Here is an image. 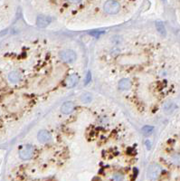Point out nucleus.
Returning <instances> with one entry per match:
<instances>
[{"label": "nucleus", "instance_id": "1", "mask_svg": "<svg viewBox=\"0 0 180 181\" xmlns=\"http://www.w3.org/2000/svg\"><path fill=\"white\" fill-rule=\"evenodd\" d=\"M104 11L110 15L117 14L121 9V5L115 0H108L104 4Z\"/></svg>", "mask_w": 180, "mask_h": 181}, {"label": "nucleus", "instance_id": "2", "mask_svg": "<svg viewBox=\"0 0 180 181\" xmlns=\"http://www.w3.org/2000/svg\"><path fill=\"white\" fill-rule=\"evenodd\" d=\"M60 57L63 62L72 63L76 59V53L72 50H64L60 53Z\"/></svg>", "mask_w": 180, "mask_h": 181}, {"label": "nucleus", "instance_id": "3", "mask_svg": "<svg viewBox=\"0 0 180 181\" xmlns=\"http://www.w3.org/2000/svg\"><path fill=\"white\" fill-rule=\"evenodd\" d=\"M34 152V147L31 145H26L20 150L19 156L22 160H29L33 157Z\"/></svg>", "mask_w": 180, "mask_h": 181}, {"label": "nucleus", "instance_id": "4", "mask_svg": "<svg viewBox=\"0 0 180 181\" xmlns=\"http://www.w3.org/2000/svg\"><path fill=\"white\" fill-rule=\"evenodd\" d=\"M160 172H161V168L157 164H153L149 167L148 174L151 179H156L159 176Z\"/></svg>", "mask_w": 180, "mask_h": 181}, {"label": "nucleus", "instance_id": "5", "mask_svg": "<svg viewBox=\"0 0 180 181\" xmlns=\"http://www.w3.org/2000/svg\"><path fill=\"white\" fill-rule=\"evenodd\" d=\"M52 22V18L47 15H40L37 17L36 24L39 27H46Z\"/></svg>", "mask_w": 180, "mask_h": 181}, {"label": "nucleus", "instance_id": "6", "mask_svg": "<svg viewBox=\"0 0 180 181\" xmlns=\"http://www.w3.org/2000/svg\"><path fill=\"white\" fill-rule=\"evenodd\" d=\"M37 138H38V141L42 143H45L47 142L48 141H50L51 139V134L46 131H39L38 135H37Z\"/></svg>", "mask_w": 180, "mask_h": 181}, {"label": "nucleus", "instance_id": "7", "mask_svg": "<svg viewBox=\"0 0 180 181\" xmlns=\"http://www.w3.org/2000/svg\"><path fill=\"white\" fill-rule=\"evenodd\" d=\"M73 108H74V105H73L72 102H64V103L63 104V106H62V108H61V111H62V112L64 113V114H69L70 112H72Z\"/></svg>", "mask_w": 180, "mask_h": 181}, {"label": "nucleus", "instance_id": "8", "mask_svg": "<svg viewBox=\"0 0 180 181\" xmlns=\"http://www.w3.org/2000/svg\"><path fill=\"white\" fill-rule=\"evenodd\" d=\"M78 80H79V77L77 74L73 73V74H71L68 78H67V81H66V84L68 87L72 88L73 86L76 85V83L78 82Z\"/></svg>", "mask_w": 180, "mask_h": 181}, {"label": "nucleus", "instance_id": "9", "mask_svg": "<svg viewBox=\"0 0 180 181\" xmlns=\"http://www.w3.org/2000/svg\"><path fill=\"white\" fill-rule=\"evenodd\" d=\"M8 79H9V81L11 82H17L21 79V74L18 72H16V71H13V72H11L9 73Z\"/></svg>", "mask_w": 180, "mask_h": 181}, {"label": "nucleus", "instance_id": "10", "mask_svg": "<svg viewBox=\"0 0 180 181\" xmlns=\"http://www.w3.org/2000/svg\"><path fill=\"white\" fill-rule=\"evenodd\" d=\"M119 87L121 90H129L131 87V82L129 79H122L119 82Z\"/></svg>", "mask_w": 180, "mask_h": 181}, {"label": "nucleus", "instance_id": "11", "mask_svg": "<svg viewBox=\"0 0 180 181\" xmlns=\"http://www.w3.org/2000/svg\"><path fill=\"white\" fill-rule=\"evenodd\" d=\"M156 27H157L158 32H159L162 36H165V35H166V28H165L164 24H163L161 21H158V22L156 23Z\"/></svg>", "mask_w": 180, "mask_h": 181}, {"label": "nucleus", "instance_id": "12", "mask_svg": "<svg viewBox=\"0 0 180 181\" xmlns=\"http://www.w3.org/2000/svg\"><path fill=\"white\" fill-rule=\"evenodd\" d=\"M175 109H176V105L173 102H167V103L164 104V111H165V112L170 113Z\"/></svg>", "mask_w": 180, "mask_h": 181}, {"label": "nucleus", "instance_id": "13", "mask_svg": "<svg viewBox=\"0 0 180 181\" xmlns=\"http://www.w3.org/2000/svg\"><path fill=\"white\" fill-rule=\"evenodd\" d=\"M153 131H154V128L152 126L147 125V126H144L142 128V133L144 135H149V134H151L153 132Z\"/></svg>", "mask_w": 180, "mask_h": 181}, {"label": "nucleus", "instance_id": "14", "mask_svg": "<svg viewBox=\"0 0 180 181\" xmlns=\"http://www.w3.org/2000/svg\"><path fill=\"white\" fill-rule=\"evenodd\" d=\"M82 101L85 103H89L92 102V95L89 93H85L82 96Z\"/></svg>", "mask_w": 180, "mask_h": 181}, {"label": "nucleus", "instance_id": "15", "mask_svg": "<svg viewBox=\"0 0 180 181\" xmlns=\"http://www.w3.org/2000/svg\"><path fill=\"white\" fill-rule=\"evenodd\" d=\"M92 81V74H91V73L89 72L88 73H87V75H86V80H85V84H88L90 82Z\"/></svg>", "mask_w": 180, "mask_h": 181}, {"label": "nucleus", "instance_id": "16", "mask_svg": "<svg viewBox=\"0 0 180 181\" xmlns=\"http://www.w3.org/2000/svg\"><path fill=\"white\" fill-rule=\"evenodd\" d=\"M103 34V32H99V31H94V32H90V34L91 35H93L95 37H98L100 34Z\"/></svg>", "mask_w": 180, "mask_h": 181}, {"label": "nucleus", "instance_id": "17", "mask_svg": "<svg viewBox=\"0 0 180 181\" xmlns=\"http://www.w3.org/2000/svg\"><path fill=\"white\" fill-rule=\"evenodd\" d=\"M173 161L175 163H180V155L177 154V155L173 156Z\"/></svg>", "mask_w": 180, "mask_h": 181}, {"label": "nucleus", "instance_id": "18", "mask_svg": "<svg viewBox=\"0 0 180 181\" xmlns=\"http://www.w3.org/2000/svg\"><path fill=\"white\" fill-rule=\"evenodd\" d=\"M122 179H123V177L121 174H116L113 177V180H122Z\"/></svg>", "mask_w": 180, "mask_h": 181}, {"label": "nucleus", "instance_id": "19", "mask_svg": "<svg viewBox=\"0 0 180 181\" xmlns=\"http://www.w3.org/2000/svg\"><path fill=\"white\" fill-rule=\"evenodd\" d=\"M68 2H70V3H72V4H78V3H80L82 0H67Z\"/></svg>", "mask_w": 180, "mask_h": 181}, {"label": "nucleus", "instance_id": "20", "mask_svg": "<svg viewBox=\"0 0 180 181\" xmlns=\"http://www.w3.org/2000/svg\"><path fill=\"white\" fill-rule=\"evenodd\" d=\"M146 144H147V148H148V150H149V149H150V145H151L150 142H149V141H146Z\"/></svg>", "mask_w": 180, "mask_h": 181}]
</instances>
